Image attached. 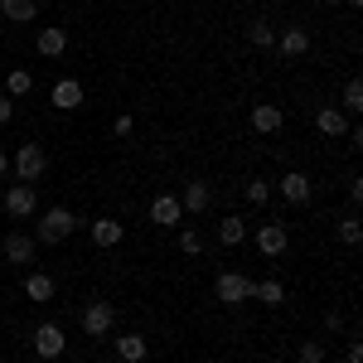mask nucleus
I'll list each match as a JSON object with an SVG mask.
<instances>
[{"instance_id":"obj_33","label":"nucleus","mask_w":363,"mask_h":363,"mask_svg":"<svg viewBox=\"0 0 363 363\" xmlns=\"http://www.w3.org/2000/svg\"><path fill=\"white\" fill-rule=\"evenodd\" d=\"M349 363H363V344H359V339L349 344Z\"/></svg>"},{"instance_id":"obj_9","label":"nucleus","mask_w":363,"mask_h":363,"mask_svg":"<svg viewBox=\"0 0 363 363\" xmlns=\"http://www.w3.org/2000/svg\"><path fill=\"white\" fill-rule=\"evenodd\" d=\"M281 199H286V203H296V208H306L310 199H315V184H310V174H301V169L281 174Z\"/></svg>"},{"instance_id":"obj_35","label":"nucleus","mask_w":363,"mask_h":363,"mask_svg":"<svg viewBox=\"0 0 363 363\" xmlns=\"http://www.w3.org/2000/svg\"><path fill=\"white\" fill-rule=\"evenodd\" d=\"M34 5H54V0H34Z\"/></svg>"},{"instance_id":"obj_15","label":"nucleus","mask_w":363,"mask_h":363,"mask_svg":"<svg viewBox=\"0 0 363 363\" xmlns=\"http://www.w3.org/2000/svg\"><path fill=\"white\" fill-rule=\"evenodd\" d=\"M34 49L44 58H58L63 49H68V29L63 25H49V29H39V39H34Z\"/></svg>"},{"instance_id":"obj_18","label":"nucleus","mask_w":363,"mask_h":363,"mask_svg":"<svg viewBox=\"0 0 363 363\" xmlns=\"http://www.w3.org/2000/svg\"><path fill=\"white\" fill-rule=\"evenodd\" d=\"M87 233H92L97 247H116V242L126 238V228L116 223V218H97V223H87Z\"/></svg>"},{"instance_id":"obj_37","label":"nucleus","mask_w":363,"mask_h":363,"mask_svg":"<svg viewBox=\"0 0 363 363\" xmlns=\"http://www.w3.org/2000/svg\"><path fill=\"white\" fill-rule=\"evenodd\" d=\"M349 5H363V0H349Z\"/></svg>"},{"instance_id":"obj_36","label":"nucleus","mask_w":363,"mask_h":363,"mask_svg":"<svg viewBox=\"0 0 363 363\" xmlns=\"http://www.w3.org/2000/svg\"><path fill=\"white\" fill-rule=\"evenodd\" d=\"M315 5H335V0H315Z\"/></svg>"},{"instance_id":"obj_24","label":"nucleus","mask_w":363,"mask_h":363,"mask_svg":"<svg viewBox=\"0 0 363 363\" xmlns=\"http://www.w3.org/2000/svg\"><path fill=\"white\" fill-rule=\"evenodd\" d=\"M247 39H252V49H277V29L267 25V20H252Z\"/></svg>"},{"instance_id":"obj_34","label":"nucleus","mask_w":363,"mask_h":363,"mask_svg":"<svg viewBox=\"0 0 363 363\" xmlns=\"http://www.w3.org/2000/svg\"><path fill=\"white\" fill-rule=\"evenodd\" d=\"M5 169H10V155H5V150H0V179H5Z\"/></svg>"},{"instance_id":"obj_17","label":"nucleus","mask_w":363,"mask_h":363,"mask_svg":"<svg viewBox=\"0 0 363 363\" xmlns=\"http://www.w3.org/2000/svg\"><path fill=\"white\" fill-rule=\"evenodd\" d=\"M145 354H150V339L145 335H121L116 339V359L121 363H145Z\"/></svg>"},{"instance_id":"obj_13","label":"nucleus","mask_w":363,"mask_h":363,"mask_svg":"<svg viewBox=\"0 0 363 363\" xmlns=\"http://www.w3.org/2000/svg\"><path fill=\"white\" fill-rule=\"evenodd\" d=\"M208 203H213L208 179H189V184H184V194H179V208H184V213H203Z\"/></svg>"},{"instance_id":"obj_4","label":"nucleus","mask_w":363,"mask_h":363,"mask_svg":"<svg viewBox=\"0 0 363 363\" xmlns=\"http://www.w3.org/2000/svg\"><path fill=\"white\" fill-rule=\"evenodd\" d=\"M213 296H218L223 306H242V301H252V277H242V272H218Z\"/></svg>"},{"instance_id":"obj_3","label":"nucleus","mask_w":363,"mask_h":363,"mask_svg":"<svg viewBox=\"0 0 363 363\" xmlns=\"http://www.w3.org/2000/svg\"><path fill=\"white\" fill-rule=\"evenodd\" d=\"M116 330V310L107 301H87L83 306V335L87 339H107Z\"/></svg>"},{"instance_id":"obj_23","label":"nucleus","mask_w":363,"mask_h":363,"mask_svg":"<svg viewBox=\"0 0 363 363\" xmlns=\"http://www.w3.org/2000/svg\"><path fill=\"white\" fill-rule=\"evenodd\" d=\"M34 92V73L29 68H15L10 78H5V97H29Z\"/></svg>"},{"instance_id":"obj_2","label":"nucleus","mask_w":363,"mask_h":363,"mask_svg":"<svg viewBox=\"0 0 363 363\" xmlns=\"http://www.w3.org/2000/svg\"><path fill=\"white\" fill-rule=\"evenodd\" d=\"M15 174H20V184H34V179H44V169H49V155H44V145H34V140H25L20 150H15Z\"/></svg>"},{"instance_id":"obj_29","label":"nucleus","mask_w":363,"mask_h":363,"mask_svg":"<svg viewBox=\"0 0 363 363\" xmlns=\"http://www.w3.org/2000/svg\"><path fill=\"white\" fill-rule=\"evenodd\" d=\"M301 363H325V344L320 339H306L301 344Z\"/></svg>"},{"instance_id":"obj_19","label":"nucleus","mask_w":363,"mask_h":363,"mask_svg":"<svg viewBox=\"0 0 363 363\" xmlns=\"http://www.w3.org/2000/svg\"><path fill=\"white\" fill-rule=\"evenodd\" d=\"M252 301L267 306V310H277L281 301H286V286H281L277 277H272V281H252Z\"/></svg>"},{"instance_id":"obj_30","label":"nucleus","mask_w":363,"mask_h":363,"mask_svg":"<svg viewBox=\"0 0 363 363\" xmlns=\"http://www.w3.org/2000/svg\"><path fill=\"white\" fill-rule=\"evenodd\" d=\"M10 116H15V97H5V92H0V126H5Z\"/></svg>"},{"instance_id":"obj_16","label":"nucleus","mask_w":363,"mask_h":363,"mask_svg":"<svg viewBox=\"0 0 363 363\" xmlns=\"http://www.w3.org/2000/svg\"><path fill=\"white\" fill-rule=\"evenodd\" d=\"M315 126H320V136L339 140L344 131H349V116L339 112V107H320V112H315Z\"/></svg>"},{"instance_id":"obj_14","label":"nucleus","mask_w":363,"mask_h":363,"mask_svg":"<svg viewBox=\"0 0 363 363\" xmlns=\"http://www.w3.org/2000/svg\"><path fill=\"white\" fill-rule=\"evenodd\" d=\"M277 49H281L286 58H301V54H310V29H301V25L277 29Z\"/></svg>"},{"instance_id":"obj_5","label":"nucleus","mask_w":363,"mask_h":363,"mask_svg":"<svg viewBox=\"0 0 363 363\" xmlns=\"http://www.w3.org/2000/svg\"><path fill=\"white\" fill-rule=\"evenodd\" d=\"M5 213H10V218H34V213H39L34 184H10V189H5Z\"/></svg>"},{"instance_id":"obj_10","label":"nucleus","mask_w":363,"mask_h":363,"mask_svg":"<svg viewBox=\"0 0 363 363\" xmlns=\"http://www.w3.org/2000/svg\"><path fill=\"white\" fill-rule=\"evenodd\" d=\"M179 218H184V208H179V194H155V199H150V223L179 228Z\"/></svg>"},{"instance_id":"obj_11","label":"nucleus","mask_w":363,"mask_h":363,"mask_svg":"<svg viewBox=\"0 0 363 363\" xmlns=\"http://www.w3.org/2000/svg\"><path fill=\"white\" fill-rule=\"evenodd\" d=\"M286 242H291L286 223H262V228H257V252H267V257H281V252H286Z\"/></svg>"},{"instance_id":"obj_31","label":"nucleus","mask_w":363,"mask_h":363,"mask_svg":"<svg viewBox=\"0 0 363 363\" xmlns=\"http://www.w3.org/2000/svg\"><path fill=\"white\" fill-rule=\"evenodd\" d=\"M349 199H354V203H363V179H359V174H349Z\"/></svg>"},{"instance_id":"obj_32","label":"nucleus","mask_w":363,"mask_h":363,"mask_svg":"<svg viewBox=\"0 0 363 363\" xmlns=\"http://www.w3.org/2000/svg\"><path fill=\"white\" fill-rule=\"evenodd\" d=\"M112 131H116V136H131V131H136V121H131V116H116Z\"/></svg>"},{"instance_id":"obj_21","label":"nucleus","mask_w":363,"mask_h":363,"mask_svg":"<svg viewBox=\"0 0 363 363\" xmlns=\"http://www.w3.org/2000/svg\"><path fill=\"white\" fill-rule=\"evenodd\" d=\"M218 242H223V247H242V242H247V223H242L238 213H228L223 223H218Z\"/></svg>"},{"instance_id":"obj_25","label":"nucleus","mask_w":363,"mask_h":363,"mask_svg":"<svg viewBox=\"0 0 363 363\" xmlns=\"http://www.w3.org/2000/svg\"><path fill=\"white\" fill-rule=\"evenodd\" d=\"M339 112H344V116L363 112V83H359V78H349V83H344V107H339Z\"/></svg>"},{"instance_id":"obj_8","label":"nucleus","mask_w":363,"mask_h":363,"mask_svg":"<svg viewBox=\"0 0 363 363\" xmlns=\"http://www.w3.org/2000/svg\"><path fill=\"white\" fill-rule=\"evenodd\" d=\"M247 121H252V131H257V136H277L281 126H286V112H281L277 102H257Z\"/></svg>"},{"instance_id":"obj_7","label":"nucleus","mask_w":363,"mask_h":363,"mask_svg":"<svg viewBox=\"0 0 363 363\" xmlns=\"http://www.w3.org/2000/svg\"><path fill=\"white\" fill-rule=\"evenodd\" d=\"M63 325H54V320H44L39 330H34V354L39 359H63Z\"/></svg>"},{"instance_id":"obj_26","label":"nucleus","mask_w":363,"mask_h":363,"mask_svg":"<svg viewBox=\"0 0 363 363\" xmlns=\"http://www.w3.org/2000/svg\"><path fill=\"white\" fill-rule=\"evenodd\" d=\"M339 242H344V247H359V242H363L359 213H349V218H339Z\"/></svg>"},{"instance_id":"obj_27","label":"nucleus","mask_w":363,"mask_h":363,"mask_svg":"<svg viewBox=\"0 0 363 363\" xmlns=\"http://www.w3.org/2000/svg\"><path fill=\"white\" fill-rule=\"evenodd\" d=\"M242 194H247V203H257V208H262V203L272 199V184H267V179H247V189H242Z\"/></svg>"},{"instance_id":"obj_22","label":"nucleus","mask_w":363,"mask_h":363,"mask_svg":"<svg viewBox=\"0 0 363 363\" xmlns=\"http://www.w3.org/2000/svg\"><path fill=\"white\" fill-rule=\"evenodd\" d=\"M25 296H29V301H39V306H44V301H54V277L29 272V277H25Z\"/></svg>"},{"instance_id":"obj_20","label":"nucleus","mask_w":363,"mask_h":363,"mask_svg":"<svg viewBox=\"0 0 363 363\" xmlns=\"http://www.w3.org/2000/svg\"><path fill=\"white\" fill-rule=\"evenodd\" d=\"M0 15L15 20V25H34L39 20V5L34 0H0Z\"/></svg>"},{"instance_id":"obj_6","label":"nucleus","mask_w":363,"mask_h":363,"mask_svg":"<svg viewBox=\"0 0 363 363\" xmlns=\"http://www.w3.org/2000/svg\"><path fill=\"white\" fill-rule=\"evenodd\" d=\"M0 252H5V262H15V267H29L34 262V252H39V242H34V233H5V242H0Z\"/></svg>"},{"instance_id":"obj_1","label":"nucleus","mask_w":363,"mask_h":363,"mask_svg":"<svg viewBox=\"0 0 363 363\" xmlns=\"http://www.w3.org/2000/svg\"><path fill=\"white\" fill-rule=\"evenodd\" d=\"M73 228H78V218L68 213V208H44L39 213V228H34V242H63V238H73Z\"/></svg>"},{"instance_id":"obj_12","label":"nucleus","mask_w":363,"mask_h":363,"mask_svg":"<svg viewBox=\"0 0 363 363\" xmlns=\"http://www.w3.org/2000/svg\"><path fill=\"white\" fill-rule=\"evenodd\" d=\"M49 102L63 107V112H78V107H83V83H78V78H58L54 92H49Z\"/></svg>"},{"instance_id":"obj_28","label":"nucleus","mask_w":363,"mask_h":363,"mask_svg":"<svg viewBox=\"0 0 363 363\" xmlns=\"http://www.w3.org/2000/svg\"><path fill=\"white\" fill-rule=\"evenodd\" d=\"M179 252H189V257H199V252H203V238H199L194 228H179Z\"/></svg>"}]
</instances>
